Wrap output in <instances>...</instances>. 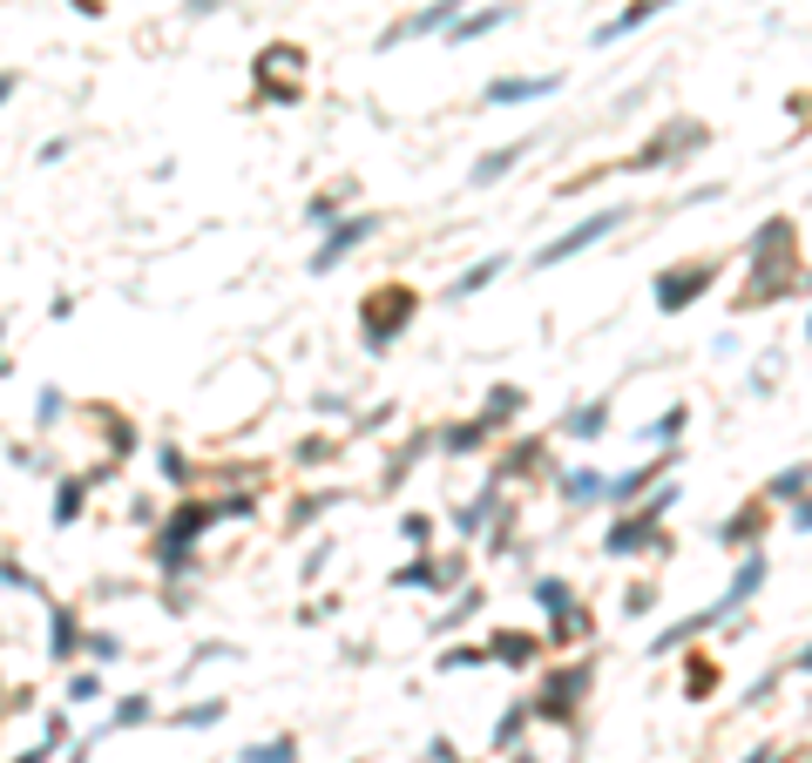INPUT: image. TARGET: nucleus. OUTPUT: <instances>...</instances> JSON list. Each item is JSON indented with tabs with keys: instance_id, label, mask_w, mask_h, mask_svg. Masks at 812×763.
I'll return each instance as SVG.
<instances>
[{
	"instance_id": "21",
	"label": "nucleus",
	"mask_w": 812,
	"mask_h": 763,
	"mask_svg": "<svg viewBox=\"0 0 812 763\" xmlns=\"http://www.w3.org/2000/svg\"><path fill=\"white\" fill-rule=\"evenodd\" d=\"M812 487V466H786V473H771V487L765 500H779V507H799V494Z\"/></svg>"
},
{
	"instance_id": "44",
	"label": "nucleus",
	"mask_w": 812,
	"mask_h": 763,
	"mask_svg": "<svg viewBox=\"0 0 812 763\" xmlns=\"http://www.w3.org/2000/svg\"><path fill=\"white\" fill-rule=\"evenodd\" d=\"M68 763H89V743H82V750H75V756H68Z\"/></svg>"
},
{
	"instance_id": "6",
	"label": "nucleus",
	"mask_w": 812,
	"mask_h": 763,
	"mask_svg": "<svg viewBox=\"0 0 812 763\" xmlns=\"http://www.w3.org/2000/svg\"><path fill=\"white\" fill-rule=\"evenodd\" d=\"M711 270H718V264H705V257H698V264H671V270H664V277H656V285H650L656 311L671 317V311H684V304H698V298L711 291Z\"/></svg>"
},
{
	"instance_id": "32",
	"label": "nucleus",
	"mask_w": 812,
	"mask_h": 763,
	"mask_svg": "<svg viewBox=\"0 0 812 763\" xmlns=\"http://www.w3.org/2000/svg\"><path fill=\"white\" fill-rule=\"evenodd\" d=\"M752 534H758V507H752V513H739V520H724V528H718V541H724V547H731V541H752Z\"/></svg>"
},
{
	"instance_id": "29",
	"label": "nucleus",
	"mask_w": 812,
	"mask_h": 763,
	"mask_svg": "<svg viewBox=\"0 0 812 763\" xmlns=\"http://www.w3.org/2000/svg\"><path fill=\"white\" fill-rule=\"evenodd\" d=\"M95 696H102V675H95V669H75V675H68V703L82 709V703H95Z\"/></svg>"
},
{
	"instance_id": "16",
	"label": "nucleus",
	"mask_w": 812,
	"mask_h": 763,
	"mask_svg": "<svg viewBox=\"0 0 812 763\" xmlns=\"http://www.w3.org/2000/svg\"><path fill=\"white\" fill-rule=\"evenodd\" d=\"M501 270H508V257H481V264H468V270H460L454 285H447V298H454V304H460V298H481Z\"/></svg>"
},
{
	"instance_id": "41",
	"label": "nucleus",
	"mask_w": 812,
	"mask_h": 763,
	"mask_svg": "<svg viewBox=\"0 0 812 763\" xmlns=\"http://www.w3.org/2000/svg\"><path fill=\"white\" fill-rule=\"evenodd\" d=\"M792 528H799V534H812V500H799V507H792Z\"/></svg>"
},
{
	"instance_id": "31",
	"label": "nucleus",
	"mask_w": 812,
	"mask_h": 763,
	"mask_svg": "<svg viewBox=\"0 0 812 763\" xmlns=\"http://www.w3.org/2000/svg\"><path fill=\"white\" fill-rule=\"evenodd\" d=\"M157 466H163V479H170V487H190V460H183L176 447H163V453H157Z\"/></svg>"
},
{
	"instance_id": "19",
	"label": "nucleus",
	"mask_w": 812,
	"mask_h": 763,
	"mask_svg": "<svg viewBox=\"0 0 812 763\" xmlns=\"http://www.w3.org/2000/svg\"><path fill=\"white\" fill-rule=\"evenodd\" d=\"M494 513H501V487H481L468 507H454V528H460V534H481Z\"/></svg>"
},
{
	"instance_id": "2",
	"label": "nucleus",
	"mask_w": 812,
	"mask_h": 763,
	"mask_svg": "<svg viewBox=\"0 0 812 763\" xmlns=\"http://www.w3.org/2000/svg\"><path fill=\"white\" fill-rule=\"evenodd\" d=\"M765 575H771V560H765V554L752 547V554L739 560V575H731V588H724V594L711 601V609H698V615H684L677 628H664V635H656V641H650V656H671V649H677V641H690V635H705V628H718L724 615H739V609H745V601H752V594L765 588Z\"/></svg>"
},
{
	"instance_id": "18",
	"label": "nucleus",
	"mask_w": 812,
	"mask_h": 763,
	"mask_svg": "<svg viewBox=\"0 0 812 763\" xmlns=\"http://www.w3.org/2000/svg\"><path fill=\"white\" fill-rule=\"evenodd\" d=\"M684 426H690V406H684V398H677V406H664V413H656L637 439H643V447H677V439H684Z\"/></svg>"
},
{
	"instance_id": "23",
	"label": "nucleus",
	"mask_w": 812,
	"mask_h": 763,
	"mask_svg": "<svg viewBox=\"0 0 812 763\" xmlns=\"http://www.w3.org/2000/svg\"><path fill=\"white\" fill-rule=\"evenodd\" d=\"M481 447H488V419H468V426L441 432V453H481Z\"/></svg>"
},
{
	"instance_id": "3",
	"label": "nucleus",
	"mask_w": 812,
	"mask_h": 763,
	"mask_svg": "<svg viewBox=\"0 0 812 763\" xmlns=\"http://www.w3.org/2000/svg\"><path fill=\"white\" fill-rule=\"evenodd\" d=\"M630 223V210H596L590 223H575V230H562V236H549V244L535 251V270H556V264H569V257H583V251H596L603 236H616Z\"/></svg>"
},
{
	"instance_id": "14",
	"label": "nucleus",
	"mask_w": 812,
	"mask_h": 763,
	"mask_svg": "<svg viewBox=\"0 0 812 763\" xmlns=\"http://www.w3.org/2000/svg\"><path fill=\"white\" fill-rule=\"evenodd\" d=\"M528 149H535V136H522V142H501V149H488V155H481V163L468 170V183H474V189H488V183H501V176H508L515 163H528Z\"/></svg>"
},
{
	"instance_id": "39",
	"label": "nucleus",
	"mask_w": 812,
	"mask_h": 763,
	"mask_svg": "<svg viewBox=\"0 0 812 763\" xmlns=\"http://www.w3.org/2000/svg\"><path fill=\"white\" fill-rule=\"evenodd\" d=\"M332 210H339V196H312V204H305V223H325L332 230Z\"/></svg>"
},
{
	"instance_id": "36",
	"label": "nucleus",
	"mask_w": 812,
	"mask_h": 763,
	"mask_svg": "<svg viewBox=\"0 0 812 763\" xmlns=\"http://www.w3.org/2000/svg\"><path fill=\"white\" fill-rule=\"evenodd\" d=\"M224 656H238V649H230V641H204V649H190V669H204V662H224ZM183 669V675H190Z\"/></svg>"
},
{
	"instance_id": "33",
	"label": "nucleus",
	"mask_w": 812,
	"mask_h": 763,
	"mask_svg": "<svg viewBox=\"0 0 812 763\" xmlns=\"http://www.w3.org/2000/svg\"><path fill=\"white\" fill-rule=\"evenodd\" d=\"M61 413H68V398H61V392L48 385V392H42V406H34V426H42V432H48V426H55Z\"/></svg>"
},
{
	"instance_id": "42",
	"label": "nucleus",
	"mask_w": 812,
	"mask_h": 763,
	"mask_svg": "<svg viewBox=\"0 0 812 763\" xmlns=\"http://www.w3.org/2000/svg\"><path fill=\"white\" fill-rule=\"evenodd\" d=\"M14 89H21V74L8 68V74H0V108H8V102H14Z\"/></svg>"
},
{
	"instance_id": "5",
	"label": "nucleus",
	"mask_w": 812,
	"mask_h": 763,
	"mask_svg": "<svg viewBox=\"0 0 812 763\" xmlns=\"http://www.w3.org/2000/svg\"><path fill=\"white\" fill-rule=\"evenodd\" d=\"M603 554H616V560H624V554H671V541H664V528H656L650 507H630V513L603 534Z\"/></svg>"
},
{
	"instance_id": "12",
	"label": "nucleus",
	"mask_w": 812,
	"mask_h": 763,
	"mask_svg": "<svg viewBox=\"0 0 812 763\" xmlns=\"http://www.w3.org/2000/svg\"><path fill=\"white\" fill-rule=\"evenodd\" d=\"M603 426H609V398H583V406L562 413V439H575V447H596Z\"/></svg>"
},
{
	"instance_id": "8",
	"label": "nucleus",
	"mask_w": 812,
	"mask_h": 763,
	"mask_svg": "<svg viewBox=\"0 0 812 763\" xmlns=\"http://www.w3.org/2000/svg\"><path fill=\"white\" fill-rule=\"evenodd\" d=\"M460 14H468V0H434V8H420V14H407V21H393L379 34V48H400V42H420V34H447Z\"/></svg>"
},
{
	"instance_id": "28",
	"label": "nucleus",
	"mask_w": 812,
	"mask_h": 763,
	"mask_svg": "<svg viewBox=\"0 0 812 763\" xmlns=\"http://www.w3.org/2000/svg\"><path fill=\"white\" fill-rule=\"evenodd\" d=\"M515 413H522V392H515V385H494V392H488V406H481V419H488V426L515 419Z\"/></svg>"
},
{
	"instance_id": "27",
	"label": "nucleus",
	"mask_w": 812,
	"mask_h": 763,
	"mask_svg": "<svg viewBox=\"0 0 812 763\" xmlns=\"http://www.w3.org/2000/svg\"><path fill=\"white\" fill-rule=\"evenodd\" d=\"M224 709H230V703H217V696H210V703H190V709H176L170 722H183V730H217V722H224Z\"/></svg>"
},
{
	"instance_id": "40",
	"label": "nucleus",
	"mask_w": 812,
	"mask_h": 763,
	"mask_svg": "<svg viewBox=\"0 0 812 763\" xmlns=\"http://www.w3.org/2000/svg\"><path fill=\"white\" fill-rule=\"evenodd\" d=\"M61 737H68V716H61V709H55V716H48V730H42V743H48V750H55V743H61Z\"/></svg>"
},
{
	"instance_id": "7",
	"label": "nucleus",
	"mask_w": 812,
	"mask_h": 763,
	"mask_svg": "<svg viewBox=\"0 0 812 763\" xmlns=\"http://www.w3.org/2000/svg\"><path fill=\"white\" fill-rule=\"evenodd\" d=\"M373 230H379V217H339V223L325 230V244L312 251V264H305V270H312V277H332V270H339L345 257H353V251L366 244Z\"/></svg>"
},
{
	"instance_id": "1",
	"label": "nucleus",
	"mask_w": 812,
	"mask_h": 763,
	"mask_svg": "<svg viewBox=\"0 0 812 763\" xmlns=\"http://www.w3.org/2000/svg\"><path fill=\"white\" fill-rule=\"evenodd\" d=\"M230 513H251V494H238V500H176V513L157 528V568L176 581L183 568H190V554H197V541H204V528L210 520H230Z\"/></svg>"
},
{
	"instance_id": "20",
	"label": "nucleus",
	"mask_w": 812,
	"mask_h": 763,
	"mask_svg": "<svg viewBox=\"0 0 812 763\" xmlns=\"http://www.w3.org/2000/svg\"><path fill=\"white\" fill-rule=\"evenodd\" d=\"M609 494V479L596 473V466H575V473H562V500L569 507H590V500H603Z\"/></svg>"
},
{
	"instance_id": "17",
	"label": "nucleus",
	"mask_w": 812,
	"mask_h": 763,
	"mask_svg": "<svg viewBox=\"0 0 812 763\" xmlns=\"http://www.w3.org/2000/svg\"><path fill=\"white\" fill-rule=\"evenodd\" d=\"M535 656H541V635H515V628H508V635L488 641V662H508V669H528Z\"/></svg>"
},
{
	"instance_id": "4",
	"label": "nucleus",
	"mask_w": 812,
	"mask_h": 763,
	"mask_svg": "<svg viewBox=\"0 0 812 763\" xmlns=\"http://www.w3.org/2000/svg\"><path fill=\"white\" fill-rule=\"evenodd\" d=\"M407 317H413V291H407V285H386V291H373V298L359 304V332H366L373 351H386V345L407 332Z\"/></svg>"
},
{
	"instance_id": "22",
	"label": "nucleus",
	"mask_w": 812,
	"mask_h": 763,
	"mask_svg": "<svg viewBox=\"0 0 812 763\" xmlns=\"http://www.w3.org/2000/svg\"><path fill=\"white\" fill-rule=\"evenodd\" d=\"M82 507H89V479H61V487H55V528H75Z\"/></svg>"
},
{
	"instance_id": "34",
	"label": "nucleus",
	"mask_w": 812,
	"mask_h": 763,
	"mask_svg": "<svg viewBox=\"0 0 812 763\" xmlns=\"http://www.w3.org/2000/svg\"><path fill=\"white\" fill-rule=\"evenodd\" d=\"M481 662H488V649H468V641H460V649H447L434 669H481Z\"/></svg>"
},
{
	"instance_id": "24",
	"label": "nucleus",
	"mask_w": 812,
	"mask_h": 763,
	"mask_svg": "<svg viewBox=\"0 0 812 763\" xmlns=\"http://www.w3.org/2000/svg\"><path fill=\"white\" fill-rule=\"evenodd\" d=\"M386 581H393V588H434V581H441V568H434L427 554H413V560H400V568L386 575Z\"/></svg>"
},
{
	"instance_id": "30",
	"label": "nucleus",
	"mask_w": 812,
	"mask_h": 763,
	"mask_svg": "<svg viewBox=\"0 0 812 763\" xmlns=\"http://www.w3.org/2000/svg\"><path fill=\"white\" fill-rule=\"evenodd\" d=\"M82 649H89L95 662H115V656H123V641H115L108 628H82Z\"/></svg>"
},
{
	"instance_id": "38",
	"label": "nucleus",
	"mask_w": 812,
	"mask_h": 763,
	"mask_svg": "<svg viewBox=\"0 0 812 763\" xmlns=\"http://www.w3.org/2000/svg\"><path fill=\"white\" fill-rule=\"evenodd\" d=\"M400 534H407L413 547H427V534H434V520H427V513H407V520H400Z\"/></svg>"
},
{
	"instance_id": "37",
	"label": "nucleus",
	"mask_w": 812,
	"mask_h": 763,
	"mask_svg": "<svg viewBox=\"0 0 812 763\" xmlns=\"http://www.w3.org/2000/svg\"><path fill=\"white\" fill-rule=\"evenodd\" d=\"M325 507H332V494H312V500H298V507H291V528H305V520H319Z\"/></svg>"
},
{
	"instance_id": "9",
	"label": "nucleus",
	"mask_w": 812,
	"mask_h": 763,
	"mask_svg": "<svg viewBox=\"0 0 812 763\" xmlns=\"http://www.w3.org/2000/svg\"><path fill=\"white\" fill-rule=\"evenodd\" d=\"M562 89V74H494V82L481 89L488 108H522V102H549Z\"/></svg>"
},
{
	"instance_id": "10",
	"label": "nucleus",
	"mask_w": 812,
	"mask_h": 763,
	"mask_svg": "<svg viewBox=\"0 0 812 763\" xmlns=\"http://www.w3.org/2000/svg\"><path fill=\"white\" fill-rule=\"evenodd\" d=\"M508 21H522V8H515V0H494V8H474V14H460V21L447 27V42H454V48H460V42H481V34L508 27Z\"/></svg>"
},
{
	"instance_id": "45",
	"label": "nucleus",
	"mask_w": 812,
	"mask_h": 763,
	"mask_svg": "<svg viewBox=\"0 0 812 763\" xmlns=\"http://www.w3.org/2000/svg\"><path fill=\"white\" fill-rule=\"evenodd\" d=\"M799 669H812V649H805V656H799Z\"/></svg>"
},
{
	"instance_id": "13",
	"label": "nucleus",
	"mask_w": 812,
	"mask_h": 763,
	"mask_svg": "<svg viewBox=\"0 0 812 763\" xmlns=\"http://www.w3.org/2000/svg\"><path fill=\"white\" fill-rule=\"evenodd\" d=\"M48 656H55V662H75V656H82V622H75L68 601H48Z\"/></svg>"
},
{
	"instance_id": "26",
	"label": "nucleus",
	"mask_w": 812,
	"mask_h": 763,
	"mask_svg": "<svg viewBox=\"0 0 812 763\" xmlns=\"http://www.w3.org/2000/svg\"><path fill=\"white\" fill-rule=\"evenodd\" d=\"M149 716H157V703H149V696H123V703L108 709V730H136V722H149Z\"/></svg>"
},
{
	"instance_id": "15",
	"label": "nucleus",
	"mask_w": 812,
	"mask_h": 763,
	"mask_svg": "<svg viewBox=\"0 0 812 763\" xmlns=\"http://www.w3.org/2000/svg\"><path fill=\"white\" fill-rule=\"evenodd\" d=\"M643 487H664V460H643V466H630V473H616L603 500H616V507L630 513V507L643 500Z\"/></svg>"
},
{
	"instance_id": "46",
	"label": "nucleus",
	"mask_w": 812,
	"mask_h": 763,
	"mask_svg": "<svg viewBox=\"0 0 812 763\" xmlns=\"http://www.w3.org/2000/svg\"><path fill=\"white\" fill-rule=\"evenodd\" d=\"M0 703H8V690H0ZM0 716H8V709H0Z\"/></svg>"
},
{
	"instance_id": "43",
	"label": "nucleus",
	"mask_w": 812,
	"mask_h": 763,
	"mask_svg": "<svg viewBox=\"0 0 812 763\" xmlns=\"http://www.w3.org/2000/svg\"><path fill=\"white\" fill-rule=\"evenodd\" d=\"M14 763H48V743H42V750H21Z\"/></svg>"
},
{
	"instance_id": "35",
	"label": "nucleus",
	"mask_w": 812,
	"mask_h": 763,
	"mask_svg": "<svg viewBox=\"0 0 812 763\" xmlns=\"http://www.w3.org/2000/svg\"><path fill=\"white\" fill-rule=\"evenodd\" d=\"M0 588H27V594H42V581H34L21 560H0Z\"/></svg>"
},
{
	"instance_id": "11",
	"label": "nucleus",
	"mask_w": 812,
	"mask_h": 763,
	"mask_svg": "<svg viewBox=\"0 0 812 763\" xmlns=\"http://www.w3.org/2000/svg\"><path fill=\"white\" fill-rule=\"evenodd\" d=\"M664 8H677V0H630L624 14H609V21L596 27V48H616V42H624V34H637L643 21H656Z\"/></svg>"
},
{
	"instance_id": "25",
	"label": "nucleus",
	"mask_w": 812,
	"mask_h": 763,
	"mask_svg": "<svg viewBox=\"0 0 812 763\" xmlns=\"http://www.w3.org/2000/svg\"><path fill=\"white\" fill-rule=\"evenodd\" d=\"M238 763H298V743L291 737H271V743H244Z\"/></svg>"
}]
</instances>
